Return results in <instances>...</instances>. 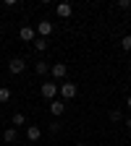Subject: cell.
<instances>
[{"label": "cell", "instance_id": "11", "mask_svg": "<svg viewBox=\"0 0 131 146\" xmlns=\"http://www.w3.org/2000/svg\"><path fill=\"white\" fill-rule=\"evenodd\" d=\"M11 123H13V128H18V125H26V115H24V112H13Z\"/></svg>", "mask_w": 131, "mask_h": 146}, {"label": "cell", "instance_id": "13", "mask_svg": "<svg viewBox=\"0 0 131 146\" xmlns=\"http://www.w3.org/2000/svg\"><path fill=\"white\" fill-rule=\"evenodd\" d=\"M34 70L37 76H47V63H34Z\"/></svg>", "mask_w": 131, "mask_h": 146}, {"label": "cell", "instance_id": "7", "mask_svg": "<svg viewBox=\"0 0 131 146\" xmlns=\"http://www.w3.org/2000/svg\"><path fill=\"white\" fill-rule=\"evenodd\" d=\"M18 36H21L24 42H34V39H37V29H32V26H21Z\"/></svg>", "mask_w": 131, "mask_h": 146}, {"label": "cell", "instance_id": "8", "mask_svg": "<svg viewBox=\"0 0 131 146\" xmlns=\"http://www.w3.org/2000/svg\"><path fill=\"white\" fill-rule=\"evenodd\" d=\"M26 138L29 141H40L42 138V128L40 125H26Z\"/></svg>", "mask_w": 131, "mask_h": 146}, {"label": "cell", "instance_id": "1", "mask_svg": "<svg viewBox=\"0 0 131 146\" xmlns=\"http://www.w3.org/2000/svg\"><path fill=\"white\" fill-rule=\"evenodd\" d=\"M58 91H60V97H63V99H73V97L79 94L76 84H71V81H68V84H60V89H58Z\"/></svg>", "mask_w": 131, "mask_h": 146}, {"label": "cell", "instance_id": "16", "mask_svg": "<svg viewBox=\"0 0 131 146\" xmlns=\"http://www.w3.org/2000/svg\"><path fill=\"white\" fill-rule=\"evenodd\" d=\"M123 115H121V110H110V120H113V123H118Z\"/></svg>", "mask_w": 131, "mask_h": 146}, {"label": "cell", "instance_id": "3", "mask_svg": "<svg viewBox=\"0 0 131 146\" xmlns=\"http://www.w3.org/2000/svg\"><path fill=\"white\" fill-rule=\"evenodd\" d=\"M24 68H26V60H24V58H13V60L8 63V70L13 73V76H18V73H24Z\"/></svg>", "mask_w": 131, "mask_h": 146}, {"label": "cell", "instance_id": "9", "mask_svg": "<svg viewBox=\"0 0 131 146\" xmlns=\"http://www.w3.org/2000/svg\"><path fill=\"white\" fill-rule=\"evenodd\" d=\"M55 13H58L60 18H71V13H73V5H71V3H60L58 8H55Z\"/></svg>", "mask_w": 131, "mask_h": 146}, {"label": "cell", "instance_id": "5", "mask_svg": "<svg viewBox=\"0 0 131 146\" xmlns=\"http://www.w3.org/2000/svg\"><path fill=\"white\" fill-rule=\"evenodd\" d=\"M50 34H52V24H50V21H40V24H37V36L47 39Z\"/></svg>", "mask_w": 131, "mask_h": 146}, {"label": "cell", "instance_id": "15", "mask_svg": "<svg viewBox=\"0 0 131 146\" xmlns=\"http://www.w3.org/2000/svg\"><path fill=\"white\" fill-rule=\"evenodd\" d=\"M11 99V89L8 86H0V102H8Z\"/></svg>", "mask_w": 131, "mask_h": 146}, {"label": "cell", "instance_id": "19", "mask_svg": "<svg viewBox=\"0 0 131 146\" xmlns=\"http://www.w3.org/2000/svg\"><path fill=\"white\" fill-rule=\"evenodd\" d=\"M126 104H128V110H131V97H128V99H126Z\"/></svg>", "mask_w": 131, "mask_h": 146}, {"label": "cell", "instance_id": "18", "mask_svg": "<svg viewBox=\"0 0 131 146\" xmlns=\"http://www.w3.org/2000/svg\"><path fill=\"white\" fill-rule=\"evenodd\" d=\"M126 128H128V131H131V117H128V120H126Z\"/></svg>", "mask_w": 131, "mask_h": 146}, {"label": "cell", "instance_id": "14", "mask_svg": "<svg viewBox=\"0 0 131 146\" xmlns=\"http://www.w3.org/2000/svg\"><path fill=\"white\" fill-rule=\"evenodd\" d=\"M121 50H126V52H131V34H126L123 39H121Z\"/></svg>", "mask_w": 131, "mask_h": 146}, {"label": "cell", "instance_id": "4", "mask_svg": "<svg viewBox=\"0 0 131 146\" xmlns=\"http://www.w3.org/2000/svg\"><path fill=\"white\" fill-rule=\"evenodd\" d=\"M50 73H52V78H66V76H68V65H66V63H55V65L50 68Z\"/></svg>", "mask_w": 131, "mask_h": 146}, {"label": "cell", "instance_id": "20", "mask_svg": "<svg viewBox=\"0 0 131 146\" xmlns=\"http://www.w3.org/2000/svg\"><path fill=\"white\" fill-rule=\"evenodd\" d=\"M76 146H87V143H81V141H79V143H76Z\"/></svg>", "mask_w": 131, "mask_h": 146}, {"label": "cell", "instance_id": "12", "mask_svg": "<svg viewBox=\"0 0 131 146\" xmlns=\"http://www.w3.org/2000/svg\"><path fill=\"white\" fill-rule=\"evenodd\" d=\"M34 50H37V52H45V50H47V39L37 36V39H34Z\"/></svg>", "mask_w": 131, "mask_h": 146}, {"label": "cell", "instance_id": "6", "mask_svg": "<svg viewBox=\"0 0 131 146\" xmlns=\"http://www.w3.org/2000/svg\"><path fill=\"white\" fill-rule=\"evenodd\" d=\"M50 112H52L55 117H60V115L66 112V102H63V99H52V102H50Z\"/></svg>", "mask_w": 131, "mask_h": 146}, {"label": "cell", "instance_id": "10", "mask_svg": "<svg viewBox=\"0 0 131 146\" xmlns=\"http://www.w3.org/2000/svg\"><path fill=\"white\" fill-rule=\"evenodd\" d=\"M18 138V133H16V128H5V131H3V141L5 143H13Z\"/></svg>", "mask_w": 131, "mask_h": 146}, {"label": "cell", "instance_id": "17", "mask_svg": "<svg viewBox=\"0 0 131 146\" xmlns=\"http://www.w3.org/2000/svg\"><path fill=\"white\" fill-rule=\"evenodd\" d=\"M118 8H121V11H128V8H131V0H118Z\"/></svg>", "mask_w": 131, "mask_h": 146}, {"label": "cell", "instance_id": "2", "mask_svg": "<svg viewBox=\"0 0 131 146\" xmlns=\"http://www.w3.org/2000/svg\"><path fill=\"white\" fill-rule=\"evenodd\" d=\"M58 89H60V86H55V84H47V81H45L40 91H42V97H45V99H50V102H52L55 97H58Z\"/></svg>", "mask_w": 131, "mask_h": 146}]
</instances>
